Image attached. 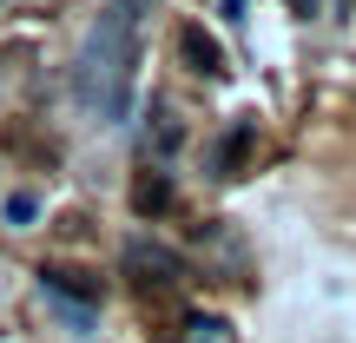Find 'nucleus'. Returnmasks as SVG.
<instances>
[{
    "label": "nucleus",
    "mask_w": 356,
    "mask_h": 343,
    "mask_svg": "<svg viewBox=\"0 0 356 343\" xmlns=\"http://www.w3.org/2000/svg\"><path fill=\"white\" fill-rule=\"evenodd\" d=\"M152 0H106L99 20L86 26V47L73 60V99L99 126L132 119V79H139V26Z\"/></svg>",
    "instance_id": "nucleus-1"
},
{
    "label": "nucleus",
    "mask_w": 356,
    "mask_h": 343,
    "mask_svg": "<svg viewBox=\"0 0 356 343\" xmlns=\"http://www.w3.org/2000/svg\"><path fill=\"white\" fill-rule=\"evenodd\" d=\"M119 271H126L139 291H172V284H185V257H178L172 244H152V238H126Z\"/></svg>",
    "instance_id": "nucleus-2"
},
{
    "label": "nucleus",
    "mask_w": 356,
    "mask_h": 343,
    "mask_svg": "<svg viewBox=\"0 0 356 343\" xmlns=\"http://www.w3.org/2000/svg\"><path fill=\"white\" fill-rule=\"evenodd\" d=\"M145 159L152 166H165V159H178V145H185V119L172 113V99H152V113H145Z\"/></svg>",
    "instance_id": "nucleus-3"
},
{
    "label": "nucleus",
    "mask_w": 356,
    "mask_h": 343,
    "mask_svg": "<svg viewBox=\"0 0 356 343\" xmlns=\"http://www.w3.org/2000/svg\"><path fill=\"white\" fill-rule=\"evenodd\" d=\"M178 60H185L198 79H225V73H231V66H225V47H218V40L204 33L198 20H185V26H178Z\"/></svg>",
    "instance_id": "nucleus-4"
},
{
    "label": "nucleus",
    "mask_w": 356,
    "mask_h": 343,
    "mask_svg": "<svg viewBox=\"0 0 356 343\" xmlns=\"http://www.w3.org/2000/svg\"><path fill=\"white\" fill-rule=\"evenodd\" d=\"M40 291L53 297V304H99V278H86V271H66V264H47L40 271Z\"/></svg>",
    "instance_id": "nucleus-5"
},
{
    "label": "nucleus",
    "mask_w": 356,
    "mask_h": 343,
    "mask_svg": "<svg viewBox=\"0 0 356 343\" xmlns=\"http://www.w3.org/2000/svg\"><path fill=\"white\" fill-rule=\"evenodd\" d=\"M172 205H178V185H172V172L145 166L139 178H132V212H139V218H165Z\"/></svg>",
    "instance_id": "nucleus-6"
},
{
    "label": "nucleus",
    "mask_w": 356,
    "mask_h": 343,
    "mask_svg": "<svg viewBox=\"0 0 356 343\" xmlns=\"http://www.w3.org/2000/svg\"><path fill=\"white\" fill-rule=\"evenodd\" d=\"M251 139H257V126H251V119H238V126L211 145V178H238L244 159H251Z\"/></svg>",
    "instance_id": "nucleus-7"
},
{
    "label": "nucleus",
    "mask_w": 356,
    "mask_h": 343,
    "mask_svg": "<svg viewBox=\"0 0 356 343\" xmlns=\"http://www.w3.org/2000/svg\"><path fill=\"white\" fill-rule=\"evenodd\" d=\"M33 218H40V198L33 191H13L7 198V225H33Z\"/></svg>",
    "instance_id": "nucleus-8"
},
{
    "label": "nucleus",
    "mask_w": 356,
    "mask_h": 343,
    "mask_svg": "<svg viewBox=\"0 0 356 343\" xmlns=\"http://www.w3.org/2000/svg\"><path fill=\"white\" fill-rule=\"evenodd\" d=\"M218 330H225L218 317H191V324H185V337H172V343H218Z\"/></svg>",
    "instance_id": "nucleus-9"
},
{
    "label": "nucleus",
    "mask_w": 356,
    "mask_h": 343,
    "mask_svg": "<svg viewBox=\"0 0 356 343\" xmlns=\"http://www.w3.org/2000/svg\"><path fill=\"white\" fill-rule=\"evenodd\" d=\"M291 13H297V20H310V13H317V0H291Z\"/></svg>",
    "instance_id": "nucleus-10"
},
{
    "label": "nucleus",
    "mask_w": 356,
    "mask_h": 343,
    "mask_svg": "<svg viewBox=\"0 0 356 343\" xmlns=\"http://www.w3.org/2000/svg\"><path fill=\"white\" fill-rule=\"evenodd\" d=\"M218 7H225V13H231V20H238V13H244V7H251V0H218Z\"/></svg>",
    "instance_id": "nucleus-11"
}]
</instances>
